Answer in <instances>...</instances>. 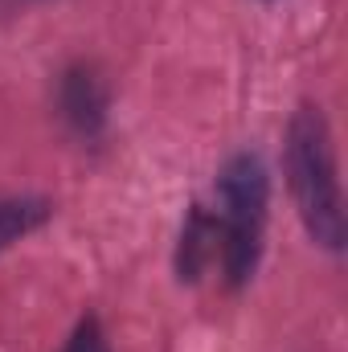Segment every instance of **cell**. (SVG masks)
Listing matches in <instances>:
<instances>
[{"label":"cell","instance_id":"7a4b0ae2","mask_svg":"<svg viewBox=\"0 0 348 352\" xmlns=\"http://www.w3.org/2000/svg\"><path fill=\"white\" fill-rule=\"evenodd\" d=\"M217 238H221V278L230 291H242L262 258V234H266V201H270V176L259 152H238L226 160L217 176Z\"/></svg>","mask_w":348,"mask_h":352},{"label":"cell","instance_id":"5b68a950","mask_svg":"<svg viewBox=\"0 0 348 352\" xmlns=\"http://www.w3.org/2000/svg\"><path fill=\"white\" fill-rule=\"evenodd\" d=\"M50 213L54 209L41 197H0V250H8L12 242H21L37 226H45Z\"/></svg>","mask_w":348,"mask_h":352},{"label":"cell","instance_id":"277c9868","mask_svg":"<svg viewBox=\"0 0 348 352\" xmlns=\"http://www.w3.org/2000/svg\"><path fill=\"white\" fill-rule=\"evenodd\" d=\"M217 258H221L217 217H209L201 205H193L188 221L180 230V246H176V274H180V283H197Z\"/></svg>","mask_w":348,"mask_h":352},{"label":"cell","instance_id":"3957f363","mask_svg":"<svg viewBox=\"0 0 348 352\" xmlns=\"http://www.w3.org/2000/svg\"><path fill=\"white\" fill-rule=\"evenodd\" d=\"M107 107H111L107 82H102V74L94 66L78 62V66H70L62 74V82H58V111H62L66 127L78 140H87V144L102 140V131H107Z\"/></svg>","mask_w":348,"mask_h":352},{"label":"cell","instance_id":"6da1fadb","mask_svg":"<svg viewBox=\"0 0 348 352\" xmlns=\"http://www.w3.org/2000/svg\"><path fill=\"white\" fill-rule=\"evenodd\" d=\"M283 160H287V184H291L307 238L340 254L345 250V192H340V173H336L332 127L316 102H299V111L291 115Z\"/></svg>","mask_w":348,"mask_h":352},{"label":"cell","instance_id":"8992f818","mask_svg":"<svg viewBox=\"0 0 348 352\" xmlns=\"http://www.w3.org/2000/svg\"><path fill=\"white\" fill-rule=\"evenodd\" d=\"M62 352H111V344L102 336V324L94 316H87V320H78V328L70 332V340H66Z\"/></svg>","mask_w":348,"mask_h":352}]
</instances>
